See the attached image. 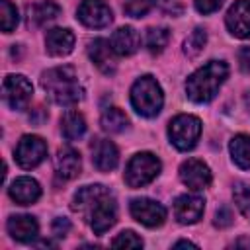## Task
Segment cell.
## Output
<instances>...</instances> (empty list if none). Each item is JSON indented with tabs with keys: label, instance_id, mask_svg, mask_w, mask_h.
<instances>
[{
	"label": "cell",
	"instance_id": "6da1fadb",
	"mask_svg": "<svg viewBox=\"0 0 250 250\" xmlns=\"http://www.w3.org/2000/svg\"><path fill=\"white\" fill-rule=\"evenodd\" d=\"M72 211H76L96 234H104L117 221V203L111 191L102 186H84L72 197Z\"/></svg>",
	"mask_w": 250,
	"mask_h": 250
},
{
	"label": "cell",
	"instance_id": "7a4b0ae2",
	"mask_svg": "<svg viewBox=\"0 0 250 250\" xmlns=\"http://www.w3.org/2000/svg\"><path fill=\"white\" fill-rule=\"evenodd\" d=\"M41 86L57 105H74L82 100V86L74 66L62 64L41 74Z\"/></svg>",
	"mask_w": 250,
	"mask_h": 250
},
{
	"label": "cell",
	"instance_id": "3957f363",
	"mask_svg": "<svg viewBox=\"0 0 250 250\" xmlns=\"http://www.w3.org/2000/svg\"><path fill=\"white\" fill-rule=\"evenodd\" d=\"M229 76V64L225 61H209L201 68H197L188 80H186V92L188 98L195 104H207L211 102L223 82Z\"/></svg>",
	"mask_w": 250,
	"mask_h": 250
},
{
	"label": "cell",
	"instance_id": "277c9868",
	"mask_svg": "<svg viewBox=\"0 0 250 250\" xmlns=\"http://www.w3.org/2000/svg\"><path fill=\"white\" fill-rule=\"evenodd\" d=\"M162 104H164L162 88L150 74L135 80V84L131 86V105L139 115L154 117L160 113Z\"/></svg>",
	"mask_w": 250,
	"mask_h": 250
},
{
	"label": "cell",
	"instance_id": "5b68a950",
	"mask_svg": "<svg viewBox=\"0 0 250 250\" xmlns=\"http://www.w3.org/2000/svg\"><path fill=\"white\" fill-rule=\"evenodd\" d=\"M199 135H201V121L195 115L180 113L168 125L170 143L178 150H191L197 145Z\"/></svg>",
	"mask_w": 250,
	"mask_h": 250
},
{
	"label": "cell",
	"instance_id": "8992f818",
	"mask_svg": "<svg viewBox=\"0 0 250 250\" xmlns=\"http://www.w3.org/2000/svg\"><path fill=\"white\" fill-rule=\"evenodd\" d=\"M160 168L162 164L152 152H139L125 168V182L129 188H143L160 174Z\"/></svg>",
	"mask_w": 250,
	"mask_h": 250
},
{
	"label": "cell",
	"instance_id": "52a82bcc",
	"mask_svg": "<svg viewBox=\"0 0 250 250\" xmlns=\"http://www.w3.org/2000/svg\"><path fill=\"white\" fill-rule=\"evenodd\" d=\"M2 94H4V102L10 105V109L23 111V109H27V105L31 102L33 86L23 74H8L4 78Z\"/></svg>",
	"mask_w": 250,
	"mask_h": 250
},
{
	"label": "cell",
	"instance_id": "ba28073f",
	"mask_svg": "<svg viewBox=\"0 0 250 250\" xmlns=\"http://www.w3.org/2000/svg\"><path fill=\"white\" fill-rule=\"evenodd\" d=\"M14 158L23 170H31L47 158V143L37 135H23L18 141Z\"/></svg>",
	"mask_w": 250,
	"mask_h": 250
},
{
	"label": "cell",
	"instance_id": "9c48e42d",
	"mask_svg": "<svg viewBox=\"0 0 250 250\" xmlns=\"http://www.w3.org/2000/svg\"><path fill=\"white\" fill-rule=\"evenodd\" d=\"M131 215L135 221H139L141 225L148 227V229H156L166 221V209L162 203L148 199V197H137L131 201L129 205Z\"/></svg>",
	"mask_w": 250,
	"mask_h": 250
},
{
	"label": "cell",
	"instance_id": "30bf717a",
	"mask_svg": "<svg viewBox=\"0 0 250 250\" xmlns=\"http://www.w3.org/2000/svg\"><path fill=\"white\" fill-rule=\"evenodd\" d=\"M76 18L86 27L102 29V27H107L111 23L113 14L104 0H82L78 10H76Z\"/></svg>",
	"mask_w": 250,
	"mask_h": 250
},
{
	"label": "cell",
	"instance_id": "8fae6325",
	"mask_svg": "<svg viewBox=\"0 0 250 250\" xmlns=\"http://www.w3.org/2000/svg\"><path fill=\"white\" fill-rule=\"evenodd\" d=\"M180 180L193 191L205 189L211 184V170L199 158H188L180 166Z\"/></svg>",
	"mask_w": 250,
	"mask_h": 250
},
{
	"label": "cell",
	"instance_id": "7c38bea8",
	"mask_svg": "<svg viewBox=\"0 0 250 250\" xmlns=\"http://www.w3.org/2000/svg\"><path fill=\"white\" fill-rule=\"evenodd\" d=\"M205 209V201L201 195L195 193H184L174 201V217L182 225H193L201 219Z\"/></svg>",
	"mask_w": 250,
	"mask_h": 250
},
{
	"label": "cell",
	"instance_id": "4fadbf2b",
	"mask_svg": "<svg viewBox=\"0 0 250 250\" xmlns=\"http://www.w3.org/2000/svg\"><path fill=\"white\" fill-rule=\"evenodd\" d=\"M227 27L234 37H250V0H236L227 12Z\"/></svg>",
	"mask_w": 250,
	"mask_h": 250
},
{
	"label": "cell",
	"instance_id": "5bb4252c",
	"mask_svg": "<svg viewBox=\"0 0 250 250\" xmlns=\"http://www.w3.org/2000/svg\"><path fill=\"white\" fill-rule=\"evenodd\" d=\"M92 150V162L100 172H109L117 166L119 162V152L117 146L109 139H94L90 145Z\"/></svg>",
	"mask_w": 250,
	"mask_h": 250
},
{
	"label": "cell",
	"instance_id": "9a60e30c",
	"mask_svg": "<svg viewBox=\"0 0 250 250\" xmlns=\"http://www.w3.org/2000/svg\"><path fill=\"white\" fill-rule=\"evenodd\" d=\"M115 51L111 47L109 41L105 39H94L90 41L88 45V57L90 61L104 72V74H113L115 68H117V62H115Z\"/></svg>",
	"mask_w": 250,
	"mask_h": 250
},
{
	"label": "cell",
	"instance_id": "2e32d148",
	"mask_svg": "<svg viewBox=\"0 0 250 250\" xmlns=\"http://www.w3.org/2000/svg\"><path fill=\"white\" fill-rule=\"evenodd\" d=\"M80 168H82V160H80L78 150H74L72 146L59 148V152L55 156V172L61 180H64V182L74 180L80 174Z\"/></svg>",
	"mask_w": 250,
	"mask_h": 250
},
{
	"label": "cell",
	"instance_id": "e0dca14e",
	"mask_svg": "<svg viewBox=\"0 0 250 250\" xmlns=\"http://www.w3.org/2000/svg\"><path fill=\"white\" fill-rule=\"evenodd\" d=\"M74 47V33L68 27H53L45 35V49L51 57H66Z\"/></svg>",
	"mask_w": 250,
	"mask_h": 250
},
{
	"label": "cell",
	"instance_id": "ac0fdd59",
	"mask_svg": "<svg viewBox=\"0 0 250 250\" xmlns=\"http://www.w3.org/2000/svg\"><path fill=\"white\" fill-rule=\"evenodd\" d=\"M8 193L18 205H31L41 197V188H39L37 180L29 178V176H21L10 184Z\"/></svg>",
	"mask_w": 250,
	"mask_h": 250
},
{
	"label": "cell",
	"instance_id": "d6986e66",
	"mask_svg": "<svg viewBox=\"0 0 250 250\" xmlns=\"http://www.w3.org/2000/svg\"><path fill=\"white\" fill-rule=\"evenodd\" d=\"M6 227L12 238H16L18 242H31L39 232V225L31 215H12Z\"/></svg>",
	"mask_w": 250,
	"mask_h": 250
},
{
	"label": "cell",
	"instance_id": "ffe728a7",
	"mask_svg": "<svg viewBox=\"0 0 250 250\" xmlns=\"http://www.w3.org/2000/svg\"><path fill=\"white\" fill-rule=\"evenodd\" d=\"M111 47L117 55L121 57H131L133 53H137V49L141 47V35L137 33V29H133L131 25L119 27L113 35H111Z\"/></svg>",
	"mask_w": 250,
	"mask_h": 250
},
{
	"label": "cell",
	"instance_id": "44dd1931",
	"mask_svg": "<svg viewBox=\"0 0 250 250\" xmlns=\"http://www.w3.org/2000/svg\"><path fill=\"white\" fill-rule=\"evenodd\" d=\"M59 14H61L59 4H55L53 0H41V2L27 8V25L29 27H43L45 23L59 18Z\"/></svg>",
	"mask_w": 250,
	"mask_h": 250
},
{
	"label": "cell",
	"instance_id": "7402d4cb",
	"mask_svg": "<svg viewBox=\"0 0 250 250\" xmlns=\"http://www.w3.org/2000/svg\"><path fill=\"white\" fill-rule=\"evenodd\" d=\"M229 150H230V156H232V162L242 168V170H248L250 168V135H236L232 137L230 145H229Z\"/></svg>",
	"mask_w": 250,
	"mask_h": 250
},
{
	"label": "cell",
	"instance_id": "603a6c76",
	"mask_svg": "<svg viewBox=\"0 0 250 250\" xmlns=\"http://www.w3.org/2000/svg\"><path fill=\"white\" fill-rule=\"evenodd\" d=\"M61 131L66 141H76L86 133V121L78 111H66L61 119Z\"/></svg>",
	"mask_w": 250,
	"mask_h": 250
},
{
	"label": "cell",
	"instance_id": "cb8c5ba5",
	"mask_svg": "<svg viewBox=\"0 0 250 250\" xmlns=\"http://www.w3.org/2000/svg\"><path fill=\"white\" fill-rule=\"evenodd\" d=\"M100 123H102V129L105 133H123L127 129V125H129V119H127V115H125L123 109H119V107H107L102 113Z\"/></svg>",
	"mask_w": 250,
	"mask_h": 250
},
{
	"label": "cell",
	"instance_id": "d4e9b609",
	"mask_svg": "<svg viewBox=\"0 0 250 250\" xmlns=\"http://www.w3.org/2000/svg\"><path fill=\"white\" fill-rule=\"evenodd\" d=\"M170 41V31L168 27H150L146 31V49L152 55H158L164 51V47Z\"/></svg>",
	"mask_w": 250,
	"mask_h": 250
},
{
	"label": "cell",
	"instance_id": "484cf974",
	"mask_svg": "<svg viewBox=\"0 0 250 250\" xmlns=\"http://www.w3.org/2000/svg\"><path fill=\"white\" fill-rule=\"evenodd\" d=\"M205 43H207V31H205L203 27H195V29L186 37V41H184V53H186L189 59H193V57H197V55L203 51Z\"/></svg>",
	"mask_w": 250,
	"mask_h": 250
},
{
	"label": "cell",
	"instance_id": "4316f807",
	"mask_svg": "<svg viewBox=\"0 0 250 250\" xmlns=\"http://www.w3.org/2000/svg\"><path fill=\"white\" fill-rule=\"evenodd\" d=\"M0 23L4 33L14 31L18 25V10L10 0H0Z\"/></svg>",
	"mask_w": 250,
	"mask_h": 250
},
{
	"label": "cell",
	"instance_id": "83f0119b",
	"mask_svg": "<svg viewBox=\"0 0 250 250\" xmlns=\"http://www.w3.org/2000/svg\"><path fill=\"white\" fill-rule=\"evenodd\" d=\"M232 195H234V201H236V207L240 209V213L250 219V186L244 182H236Z\"/></svg>",
	"mask_w": 250,
	"mask_h": 250
},
{
	"label": "cell",
	"instance_id": "f1b7e54d",
	"mask_svg": "<svg viewBox=\"0 0 250 250\" xmlns=\"http://www.w3.org/2000/svg\"><path fill=\"white\" fill-rule=\"evenodd\" d=\"M154 4H156V0H125L123 10L131 18H143L154 8Z\"/></svg>",
	"mask_w": 250,
	"mask_h": 250
},
{
	"label": "cell",
	"instance_id": "f546056e",
	"mask_svg": "<svg viewBox=\"0 0 250 250\" xmlns=\"http://www.w3.org/2000/svg\"><path fill=\"white\" fill-rule=\"evenodd\" d=\"M111 246H113V248H141V246H143V240H141V236H137L133 230H123V232H119V234L113 238Z\"/></svg>",
	"mask_w": 250,
	"mask_h": 250
},
{
	"label": "cell",
	"instance_id": "4dcf8cb0",
	"mask_svg": "<svg viewBox=\"0 0 250 250\" xmlns=\"http://www.w3.org/2000/svg\"><path fill=\"white\" fill-rule=\"evenodd\" d=\"M223 4V0H195V10L199 14H213L215 10H219Z\"/></svg>",
	"mask_w": 250,
	"mask_h": 250
},
{
	"label": "cell",
	"instance_id": "1f68e13d",
	"mask_svg": "<svg viewBox=\"0 0 250 250\" xmlns=\"http://www.w3.org/2000/svg\"><path fill=\"white\" fill-rule=\"evenodd\" d=\"M215 225L221 227V229L232 225V213H230L229 207H221V209L217 211V215H215Z\"/></svg>",
	"mask_w": 250,
	"mask_h": 250
},
{
	"label": "cell",
	"instance_id": "d6a6232c",
	"mask_svg": "<svg viewBox=\"0 0 250 250\" xmlns=\"http://www.w3.org/2000/svg\"><path fill=\"white\" fill-rule=\"evenodd\" d=\"M68 230H70V223H68V219H64V217H57V219L53 221V234H55V236H64Z\"/></svg>",
	"mask_w": 250,
	"mask_h": 250
},
{
	"label": "cell",
	"instance_id": "836d02e7",
	"mask_svg": "<svg viewBox=\"0 0 250 250\" xmlns=\"http://www.w3.org/2000/svg\"><path fill=\"white\" fill-rule=\"evenodd\" d=\"M238 66L242 72L250 74V47H242L238 51Z\"/></svg>",
	"mask_w": 250,
	"mask_h": 250
},
{
	"label": "cell",
	"instance_id": "e575fe53",
	"mask_svg": "<svg viewBox=\"0 0 250 250\" xmlns=\"http://www.w3.org/2000/svg\"><path fill=\"white\" fill-rule=\"evenodd\" d=\"M174 246H176V248H180V246H191V248H197V244H193V242H189V240H178Z\"/></svg>",
	"mask_w": 250,
	"mask_h": 250
},
{
	"label": "cell",
	"instance_id": "d590c367",
	"mask_svg": "<svg viewBox=\"0 0 250 250\" xmlns=\"http://www.w3.org/2000/svg\"><path fill=\"white\" fill-rule=\"evenodd\" d=\"M244 104H246V107H248V111H250V92L246 94V98H244Z\"/></svg>",
	"mask_w": 250,
	"mask_h": 250
}]
</instances>
